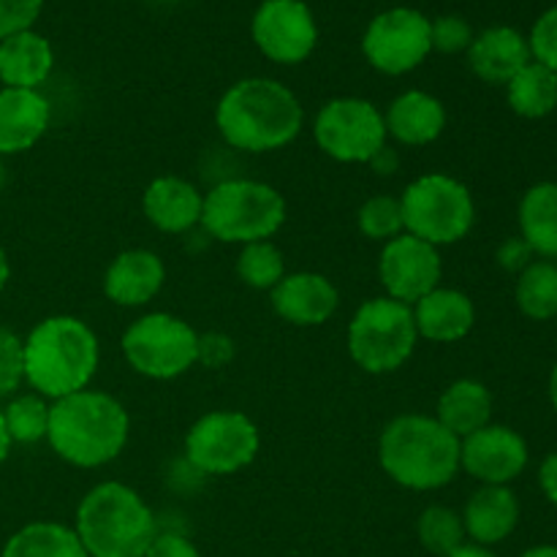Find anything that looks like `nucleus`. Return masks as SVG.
<instances>
[{
  "mask_svg": "<svg viewBox=\"0 0 557 557\" xmlns=\"http://www.w3.org/2000/svg\"><path fill=\"white\" fill-rule=\"evenodd\" d=\"M215 128L226 147L264 156L294 145L305 128L297 92L272 76H248L228 87L215 107Z\"/></svg>",
  "mask_w": 557,
  "mask_h": 557,
  "instance_id": "1",
  "label": "nucleus"
},
{
  "mask_svg": "<svg viewBox=\"0 0 557 557\" xmlns=\"http://www.w3.org/2000/svg\"><path fill=\"white\" fill-rule=\"evenodd\" d=\"M101 343L92 326L76 315H49L22 341L25 384L49 403L82 392L96 379Z\"/></svg>",
  "mask_w": 557,
  "mask_h": 557,
  "instance_id": "2",
  "label": "nucleus"
},
{
  "mask_svg": "<svg viewBox=\"0 0 557 557\" xmlns=\"http://www.w3.org/2000/svg\"><path fill=\"white\" fill-rule=\"evenodd\" d=\"M128 438V411L109 392L87 386L52 403L47 444L69 466L82 471L109 466L123 455Z\"/></svg>",
  "mask_w": 557,
  "mask_h": 557,
  "instance_id": "3",
  "label": "nucleus"
},
{
  "mask_svg": "<svg viewBox=\"0 0 557 557\" xmlns=\"http://www.w3.org/2000/svg\"><path fill=\"white\" fill-rule=\"evenodd\" d=\"M379 466L397 487L435 493L460 473V438L428 413H400L381 430Z\"/></svg>",
  "mask_w": 557,
  "mask_h": 557,
  "instance_id": "4",
  "label": "nucleus"
},
{
  "mask_svg": "<svg viewBox=\"0 0 557 557\" xmlns=\"http://www.w3.org/2000/svg\"><path fill=\"white\" fill-rule=\"evenodd\" d=\"M71 528L90 557H145L161 531L152 506L123 482L87 490Z\"/></svg>",
  "mask_w": 557,
  "mask_h": 557,
  "instance_id": "5",
  "label": "nucleus"
},
{
  "mask_svg": "<svg viewBox=\"0 0 557 557\" xmlns=\"http://www.w3.org/2000/svg\"><path fill=\"white\" fill-rule=\"evenodd\" d=\"M288 218V205L275 185L253 177H226L205 190L201 232L223 245L272 239Z\"/></svg>",
  "mask_w": 557,
  "mask_h": 557,
  "instance_id": "6",
  "label": "nucleus"
},
{
  "mask_svg": "<svg viewBox=\"0 0 557 557\" xmlns=\"http://www.w3.org/2000/svg\"><path fill=\"white\" fill-rule=\"evenodd\" d=\"M348 357L370 375L400 370L413 357L419 343L411 305L392 297H373L354 310L346 332Z\"/></svg>",
  "mask_w": 557,
  "mask_h": 557,
  "instance_id": "7",
  "label": "nucleus"
},
{
  "mask_svg": "<svg viewBox=\"0 0 557 557\" xmlns=\"http://www.w3.org/2000/svg\"><path fill=\"white\" fill-rule=\"evenodd\" d=\"M406 232L444 248L462 243L476 223V201L462 180L430 172L411 180L400 196Z\"/></svg>",
  "mask_w": 557,
  "mask_h": 557,
  "instance_id": "8",
  "label": "nucleus"
},
{
  "mask_svg": "<svg viewBox=\"0 0 557 557\" xmlns=\"http://www.w3.org/2000/svg\"><path fill=\"white\" fill-rule=\"evenodd\" d=\"M120 348L134 373L150 381H174L196 368L199 332L180 315L152 310L125 326Z\"/></svg>",
  "mask_w": 557,
  "mask_h": 557,
  "instance_id": "9",
  "label": "nucleus"
},
{
  "mask_svg": "<svg viewBox=\"0 0 557 557\" xmlns=\"http://www.w3.org/2000/svg\"><path fill=\"white\" fill-rule=\"evenodd\" d=\"M261 433L243 411H210L196 419L183 441V457L201 476H232L259 457Z\"/></svg>",
  "mask_w": 557,
  "mask_h": 557,
  "instance_id": "10",
  "label": "nucleus"
},
{
  "mask_svg": "<svg viewBox=\"0 0 557 557\" xmlns=\"http://www.w3.org/2000/svg\"><path fill=\"white\" fill-rule=\"evenodd\" d=\"M315 147L337 163H370V158L389 145L384 112L359 96L330 98L315 112L310 125Z\"/></svg>",
  "mask_w": 557,
  "mask_h": 557,
  "instance_id": "11",
  "label": "nucleus"
},
{
  "mask_svg": "<svg viewBox=\"0 0 557 557\" xmlns=\"http://www.w3.org/2000/svg\"><path fill=\"white\" fill-rule=\"evenodd\" d=\"M433 52L430 20L419 9L395 5L370 20L362 36V54L379 74L403 76L417 71Z\"/></svg>",
  "mask_w": 557,
  "mask_h": 557,
  "instance_id": "12",
  "label": "nucleus"
},
{
  "mask_svg": "<svg viewBox=\"0 0 557 557\" xmlns=\"http://www.w3.org/2000/svg\"><path fill=\"white\" fill-rule=\"evenodd\" d=\"M250 38L272 63L299 65L319 47V22L305 0H264L250 20Z\"/></svg>",
  "mask_w": 557,
  "mask_h": 557,
  "instance_id": "13",
  "label": "nucleus"
},
{
  "mask_svg": "<svg viewBox=\"0 0 557 557\" xmlns=\"http://www.w3.org/2000/svg\"><path fill=\"white\" fill-rule=\"evenodd\" d=\"M444 277V259L441 248L403 232L400 237L384 243L379 256V281L384 286V297L397 299L403 305H417L433 288L441 286Z\"/></svg>",
  "mask_w": 557,
  "mask_h": 557,
  "instance_id": "14",
  "label": "nucleus"
},
{
  "mask_svg": "<svg viewBox=\"0 0 557 557\" xmlns=\"http://www.w3.org/2000/svg\"><path fill=\"white\" fill-rule=\"evenodd\" d=\"M528 441L506 424H493L460 438V471L487 487H509L525 473Z\"/></svg>",
  "mask_w": 557,
  "mask_h": 557,
  "instance_id": "15",
  "label": "nucleus"
},
{
  "mask_svg": "<svg viewBox=\"0 0 557 557\" xmlns=\"http://www.w3.org/2000/svg\"><path fill=\"white\" fill-rule=\"evenodd\" d=\"M270 302L286 324L321 326L341 308V292L321 272H286L270 292Z\"/></svg>",
  "mask_w": 557,
  "mask_h": 557,
  "instance_id": "16",
  "label": "nucleus"
},
{
  "mask_svg": "<svg viewBox=\"0 0 557 557\" xmlns=\"http://www.w3.org/2000/svg\"><path fill=\"white\" fill-rule=\"evenodd\" d=\"M201 210H205V194L199 185L177 174H161L141 194V212L147 223L174 237L196 232L201 226Z\"/></svg>",
  "mask_w": 557,
  "mask_h": 557,
  "instance_id": "17",
  "label": "nucleus"
},
{
  "mask_svg": "<svg viewBox=\"0 0 557 557\" xmlns=\"http://www.w3.org/2000/svg\"><path fill=\"white\" fill-rule=\"evenodd\" d=\"M166 264L156 250L128 248L109 261L103 272V294L117 308H145L163 292Z\"/></svg>",
  "mask_w": 557,
  "mask_h": 557,
  "instance_id": "18",
  "label": "nucleus"
},
{
  "mask_svg": "<svg viewBox=\"0 0 557 557\" xmlns=\"http://www.w3.org/2000/svg\"><path fill=\"white\" fill-rule=\"evenodd\" d=\"M52 123V103L41 90L0 87V156L33 150Z\"/></svg>",
  "mask_w": 557,
  "mask_h": 557,
  "instance_id": "19",
  "label": "nucleus"
},
{
  "mask_svg": "<svg viewBox=\"0 0 557 557\" xmlns=\"http://www.w3.org/2000/svg\"><path fill=\"white\" fill-rule=\"evenodd\" d=\"M413 324L422 341L430 343H460L476 326V305L460 288L438 286L411 305Z\"/></svg>",
  "mask_w": 557,
  "mask_h": 557,
  "instance_id": "20",
  "label": "nucleus"
},
{
  "mask_svg": "<svg viewBox=\"0 0 557 557\" xmlns=\"http://www.w3.org/2000/svg\"><path fill=\"white\" fill-rule=\"evenodd\" d=\"M468 65L487 85H509L517 71L531 63L528 36L511 25H493L476 33L468 47Z\"/></svg>",
  "mask_w": 557,
  "mask_h": 557,
  "instance_id": "21",
  "label": "nucleus"
},
{
  "mask_svg": "<svg viewBox=\"0 0 557 557\" xmlns=\"http://www.w3.org/2000/svg\"><path fill=\"white\" fill-rule=\"evenodd\" d=\"M386 134L400 147H428L441 139L449 114L441 98L428 90H406L386 107Z\"/></svg>",
  "mask_w": 557,
  "mask_h": 557,
  "instance_id": "22",
  "label": "nucleus"
},
{
  "mask_svg": "<svg viewBox=\"0 0 557 557\" xmlns=\"http://www.w3.org/2000/svg\"><path fill=\"white\" fill-rule=\"evenodd\" d=\"M466 536L479 547H495L506 542L520 525V500L511 487H482L468 498L460 511Z\"/></svg>",
  "mask_w": 557,
  "mask_h": 557,
  "instance_id": "23",
  "label": "nucleus"
},
{
  "mask_svg": "<svg viewBox=\"0 0 557 557\" xmlns=\"http://www.w3.org/2000/svg\"><path fill=\"white\" fill-rule=\"evenodd\" d=\"M54 69V49L47 36L22 30L0 41V82L3 87L38 90Z\"/></svg>",
  "mask_w": 557,
  "mask_h": 557,
  "instance_id": "24",
  "label": "nucleus"
},
{
  "mask_svg": "<svg viewBox=\"0 0 557 557\" xmlns=\"http://www.w3.org/2000/svg\"><path fill=\"white\" fill-rule=\"evenodd\" d=\"M493 392L476 379H457L441 392L435 419L457 438L476 433L493 422Z\"/></svg>",
  "mask_w": 557,
  "mask_h": 557,
  "instance_id": "25",
  "label": "nucleus"
},
{
  "mask_svg": "<svg viewBox=\"0 0 557 557\" xmlns=\"http://www.w3.org/2000/svg\"><path fill=\"white\" fill-rule=\"evenodd\" d=\"M520 237L525 239L533 256L555 259L557 256V183H536L522 194Z\"/></svg>",
  "mask_w": 557,
  "mask_h": 557,
  "instance_id": "26",
  "label": "nucleus"
},
{
  "mask_svg": "<svg viewBox=\"0 0 557 557\" xmlns=\"http://www.w3.org/2000/svg\"><path fill=\"white\" fill-rule=\"evenodd\" d=\"M0 557H90L71 525L38 520L22 525L5 542Z\"/></svg>",
  "mask_w": 557,
  "mask_h": 557,
  "instance_id": "27",
  "label": "nucleus"
},
{
  "mask_svg": "<svg viewBox=\"0 0 557 557\" xmlns=\"http://www.w3.org/2000/svg\"><path fill=\"white\" fill-rule=\"evenodd\" d=\"M506 101L511 112L525 120H542L557 109V74L531 60L506 85Z\"/></svg>",
  "mask_w": 557,
  "mask_h": 557,
  "instance_id": "28",
  "label": "nucleus"
},
{
  "mask_svg": "<svg viewBox=\"0 0 557 557\" xmlns=\"http://www.w3.org/2000/svg\"><path fill=\"white\" fill-rule=\"evenodd\" d=\"M515 302L531 321H549L557 315V267L549 259L531 261L517 275Z\"/></svg>",
  "mask_w": 557,
  "mask_h": 557,
  "instance_id": "29",
  "label": "nucleus"
},
{
  "mask_svg": "<svg viewBox=\"0 0 557 557\" xmlns=\"http://www.w3.org/2000/svg\"><path fill=\"white\" fill-rule=\"evenodd\" d=\"M417 539L422 544L424 553L435 557H446L462 544H468L466 525H462L460 511L449 509V506H428L417 520Z\"/></svg>",
  "mask_w": 557,
  "mask_h": 557,
  "instance_id": "30",
  "label": "nucleus"
},
{
  "mask_svg": "<svg viewBox=\"0 0 557 557\" xmlns=\"http://www.w3.org/2000/svg\"><path fill=\"white\" fill-rule=\"evenodd\" d=\"M286 275V259L283 250L272 239L250 243L239 248L237 277L253 292H272Z\"/></svg>",
  "mask_w": 557,
  "mask_h": 557,
  "instance_id": "31",
  "label": "nucleus"
},
{
  "mask_svg": "<svg viewBox=\"0 0 557 557\" xmlns=\"http://www.w3.org/2000/svg\"><path fill=\"white\" fill-rule=\"evenodd\" d=\"M49 411H52V403L47 397L36 395H20L3 408L5 430H9L11 441L14 444H38V441H47L49 433Z\"/></svg>",
  "mask_w": 557,
  "mask_h": 557,
  "instance_id": "32",
  "label": "nucleus"
},
{
  "mask_svg": "<svg viewBox=\"0 0 557 557\" xmlns=\"http://www.w3.org/2000/svg\"><path fill=\"white\" fill-rule=\"evenodd\" d=\"M357 228L362 237L370 239V243L384 245L389 243V239L400 237V234L406 232L400 196H370V199L357 210Z\"/></svg>",
  "mask_w": 557,
  "mask_h": 557,
  "instance_id": "33",
  "label": "nucleus"
},
{
  "mask_svg": "<svg viewBox=\"0 0 557 557\" xmlns=\"http://www.w3.org/2000/svg\"><path fill=\"white\" fill-rule=\"evenodd\" d=\"M471 22L457 14H444L430 22V38H433V52L441 54H462L468 52L473 41Z\"/></svg>",
  "mask_w": 557,
  "mask_h": 557,
  "instance_id": "34",
  "label": "nucleus"
},
{
  "mask_svg": "<svg viewBox=\"0 0 557 557\" xmlns=\"http://www.w3.org/2000/svg\"><path fill=\"white\" fill-rule=\"evenodd\" d=\"M22 381V337L0 324V400L14 395Z\"/></svg>",
  "mask_w": 557,
  "mask_h": 557,
  "instance_id": "35",
  "label": "nucleus"
},
{
  "mask_svg": "<svg viewBox=\"0 0 557 557\" xmlns=\"http://www.w3.org/2000/svg\"><path fill=\"white\" fill-rule=\"evenodd\" d=\"M528 47H531V60L542 63L544 69L557 74V5L544 11L531 27L528 36Z\"/></svg>",
  "mask_w": 557,
  "mask_h": 557,
  "instance_id": "36",
  "label": "nucleus"
},
{
  "mask_svg": "<svg viewBox=\"0 0 557 557\" xmlns=\"http://www.w3.org/2000/svg\"><path fill=\"white\" fill-rule=\"evenodd\" d=\"M41 9L44 0H0V41L14 33L33 30Z\"/></svg>",
  "mask_w": 557,
  "mask_h": 557,
  "instance_id": "37",
  "label": "nucleus"
},
{
  "mask_svg": "<svg viewBox=\"0 0 557 557\" xmlns=\"http://www.w3.org/2000/svg\"><path fill=\"white\" fill-rule=\"evenodd\" d=\"M234 341L223 332H205L199 335V348H196V364H205L210 370L226 368L234 359Z\"/></svg>",
  "mask_w": 557,
  "mask_h": 557,
  "instance_id": "38",
  "label": "nucleus"
},
{
  "mask_svg": "<svg viewBox=\"0 0 557 557\" xmlns=\"http://www.w3.org/2000/svg\"><path fill=\"white\" fill-rule=\"evenodd\" d=\"M145 557H201V553L185 533L158 531Z\"/></svg>",
  "mask_w": 557,
  "mask_h": 557,
  "instance_id": "39",
  "label": "nucleus"
},
{
  "mask_svg": "<svg viewBox=\"0 0 557 557\" xmlns=\"http://www.w3.org/2000/svg\"><path fill=\"white\" fill-rule=\"evenodd\" d=\"M495 259H498V264L504 267L506 272H517V275H520V272L533 261V250L528 248V243L522 237H509L506 243H500Z\"/></svg>",
  "mask_w": 557,
  "mask_h": 557,
  "instance_id": "40",
  "label": "nucleus"
},
{
  "mask_svg": "<svg viewBox=\"0 0 557 557\" xmlns=\"http://www.w3.org/2000/svg\"><path fill=\"white\" fill-rule=\"evenodd\" d=\"M539 487H542L544 498L557 509V451L544 457V462L539 466Z\"/></svg>",
  "mask_w": 557,
  "mask_h": 557,
  "instance_id": "41",
  "label": "nucleus"
},
{
  "mask_svg": "<svg viewBox=\"0 0 557 557\" xmlns=\"http://www.w3.org/2000/svg\"><path fill=\"white\" fill-rule=\"evenodd\" d=\"M368 166L373 169L379 177H392V174L400 172V152H397V147L384 145L373 158H370Z\"/></svg>",
  "mask_w": 557,
  "mask_h": 557,
  "instance_id": "42",
  "label": "nucleus"
},
{
  "mask_svg": "<svg viewBox=\"0 0 557 557\" xmlns=\"http://www.w3.org/2000/svg\"><path fill=\"white\" fill-rule=\"evenodd\" d=\"M446 557H498V555L487 547H479V544H462L460 549H455V553Z\"/></svg>",
  "mask_w": 557,
  "mask_h": 557,
  "instance_id": "43",
  "label": "nucleus"
},
{
  "mask_svg": "<svg viewBox=\"0 0 557 557\" xmlns=\"http://www.w3.org/2000/svg\"><path fill=\"white\" fill-rule=\"evenodd\" d=\"M11 446H14V441H11L9 430H5V419H3V411H0V466H3V462L9 460V455H11Z\"/></svg>",
  "mask_w": 557,
  "mask_h": 557,
  "instance_id": "44",
  "label": "nucleus"
},
{
  "mask_svg": "<svg viewBox=\"0 0 557 557\" xmlns=\"http://www.w3.org/2000/svg\"><path fill=\"white\" fill-rule=\"evenodd\" d=\"M520 557H557V547L555 544H539V547L525 549Z\"/></svg>",
  "mask_w": 557,
  "mask_h": 557,
  "instance_id": "45",
  "label": "nucleus"
},
{
  "mask_svg": "<svg viewBox=\"0 0 557 557\" xmlns=\"http://www.w3.org/2000/svg\"><path fill=\"white\" fill-rule=\"evenodd\" d=\"M11 277V264H9V253L3 250V245H0V292L5 288V283H9Z\"/></svg>",
  "mask_w": 557,
  "mask_h": 557,
  "instance_id": "46",
  "label": "nucleus"
},
{
  "mask_svg": "<svg viewBox=\"0 0 557 557\" xmlns=\"http://www.w3.org/2000/svg\"><path fill=\"white\" fill-rule=\"evenodd\" d=\"M549 403H553L557 413V364L553 368V373H549Z\"/></svg>",
  "mask_w": 557,
  "mask_h": 557,
  "instance_id": "47",
  "label": "nucleus"
},
{
  "mask_svg": "<svg viewBox=\"0 0 557 557\" xmlns=\"http://www.w3.org/2000/svg\"><path fill=\"white\" fill-rule=\"evenodd\" d=\"M5 185V163H3V156H0V190H3Z\"/></svg>",
  "mask_w": 557,
  "mask_h": 557,
  "instance_id": "48",
  "label": "nucleus"
}]
</instances>
